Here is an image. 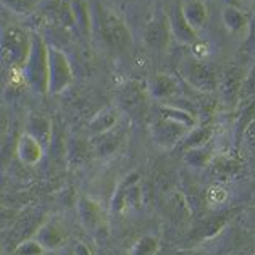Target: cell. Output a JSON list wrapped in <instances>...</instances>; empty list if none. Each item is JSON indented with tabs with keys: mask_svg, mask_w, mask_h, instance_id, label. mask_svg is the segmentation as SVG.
<instances>
[{
	"mask_svg": "<svg viewBox=\"0 0 255 255\" xmlns=\"http://www.w3.org/2000/svg\"><path fill=\"white\" fill-rule=\"evenodd\" d=\"M145 2H150V0H145Z\"/></svg>",
	"mask_w": 255,
	"mask_h": 255,
	"instance_id": "cell-34",
	"label": "cell"
},
{
	"mask_svg": "<svg viewBox=\"0 0 255 255\" xmlns=\"http://www.w3.org/2000/svg\"><path fill=\"white\" fill-rule=\"evenodd\" d=\"M76 212L81 225L87 231L96 233L104 223V210L100 204L87 196H79L76 200Z\"/></svg>",
	"mask_w": 255,
	"mask_h": 255,
	"instance_id": "cell-11",
	"label": "cell"
},
{
	"mask_svg": "<svg viewBox=\"0 0 255 255\" xmlns=\"http://www.w3.org/2000/svg\"><path fill=\"white\" fill-rule=\"evenodd\" d=\"M32 2H36V0H32Z\"/></svg>",
	"mask_w": 255,
	"mask_h": 255,
	"instance_id": "cell-35",
	"label": "cell"
},
{
	"mask_svg": "<svg viewBox=\"0 0 255 255\" xmlns=\"http://www.w3.org/2000/svg\"><path fill=\"white\" fill-rule=\"evenodd\" d=\"M243 140L244 142L252 147V149H255V122H252L249 126L246 128V131L243 134Z\"/></svg>",
	"mask_w": 255,
	"mask_h": 255,
	"instance_id": "cell-28",
	"label": "cell"
},
{
	"mask_svg": "<svg viewBox=\"0 0 255 255\" xmlns=\"http://www.w3.org/2000/svg\"><path fill=\"white\" fill-rule=\"evenodd\" d=\"M244 75L246 71L238 65H228L221 70L218 75L217 92L225 105H239V92L244 81Z\"/></svg>",
	"mask_w": 255,
	"mask_h": 255,
	"instance_id": "cell-7",
	"label": "cell"
},
{
	"mask_svg": "<svg viewBox=\"0 0 255 255\" xmlns=\"http://www.w3.org/2000/svg\"><path fill=\"white\" fill-rule=\"evenodd\" d=\"M71 81L73 71L65 53L53 47H47V91L58 94L66 89Z\"/></svg>",
	"mask_w": 255,
	"mask_h": 255,
	"instance_id": "cell-3",
	"label": "cell"
},
{
	"mask_svg": "<svg viewBox=\"0 0 255 255\" xmlns=\"http://www.w3.org/2000/svg\"><path fill=\"white\" fill-rule=\"evenodd\" d=\"M239 107H241V112L236 120V136L239 139H243L246 128L252 122H255V97L246 100L243 104H239Z\"/></svg>",
	"mask_w": 255,
	"mask_h": 255,
	"instance_id": "cell-20",
	"label": "cell"
},
{
	"mask_svg": "<svg viewBox=\"0 0 255 255\" xmlns=\"http://www.w3.org/2000/svg\"><path fill=\"white\" fill-rule=\"evenodd\" d=\"M118 118H120V115H118L117 109H112V107L104 109L99 115L94 117V120L89 123L91 136L97 137V136H102L105 132H110L113 128H115Z\"/></svg>",
	"mask_w": 255,
	"mask_h": 255,
	"instance_id": "cell-17",
	"label": "cell"
},
{
	"mask_svg": "<svg viewBox=\"0 0 255 255\" xmlns=\"http://www.w3.org/2000/svg\"><path fill=\"white\" fill-rule=\"evenodd\" d=\"M254 178H255V174H254Z\"/></svg>",
	"mask_w": 255,
	"mask_h": 255,
	"instance_id": "cell-37",
	"label": "cell"
},
{
	"mask_svg": "<svg viewBox=\"0 0 255 255\" xmlns=\"http://www.w3.org/2000/svg\"><path fill=\"white\" fill-rule=\"evenodd\" d=\"M32 238L44 247L45 252H58L65 249L66 243H68L70 233L62 220L53 217L45 220L36 230V233L32 234Z\"/></svg>",
	"mask_w": 255,
	"mask_h": 255,
	"instance_id": "cell-6",
	"label": "cell"
},
{
	"mask_svg": "<svg viewBox=\"0 0 255 255\" xmlns=\"http://www.w3.org/2000/svg\"><path fill=\"white\" fill-rule=\"evenodd\" d=\"M2 2L10 10H15L16 13H28L29 10L34 8V2L32 0H2Z\"/></svg>",
	"mask_w": 255,
	"mask_h": 255,
	"instance_id": "cell-26",
	"label": "cell"
},
{
	"mask_svg": "<svg viewBox=\"0 0 255 255\" xmlns=\"http://www.w3.org/2000/svg\"><path fill=\"white\" fill-rule=\"evenodd\" d=\"M186 255H205V254H196V252H194V254H192V252H187Z\"/></svg>",
	"mask_w": 255,
	"mask_h": 255,
	"instance_id": "cell-31",
	"label": "cell"
},
{
	"mask_svg": "<svg viewBox=\"0 0 255 255\" xmlns=\"http://www.w3.org/2000/svg\"><path fill=\"white\" fill-rule=\"evenodd\" d=\"M220 3L225 5H230V6H239V8H243V2L241 0H218Z\"/></svg>",
	"mask_w": 255,
	"mask_h": 255,
	"instance_id": "cell-30",
	"label": "cell"
},
{
	"mask_svg": "<svg viewBox=\"0 0 255 255\" xmlns=\"http://www.w3.org/2000/svg\"><path fill=\"white\" fill-rule=\"evenodd\" d=\"M243 223H244L246 228H249V230L255 231V205L249 207V209L243 213Z\"/></svg>",
	"mask_w": 255,
	"mask_h": 255,
	"instance_id": "cell-27",
	"label": "cell"
},
{
	"mask_svg": "<svg viewBox=\"0 0 255 255\" xmlns=\"http://www.w3.org/2000/svg\"><path fill=\"white\" fill-rule=\"evenodd\" d=\"M166 16H168V24H170V31H171V37L176 42L183 44V45H192L197 41L199 32H196L191 24L187 23V19L183 15V10H181V2H174L170 6V11H166Z\"/></svg>",
	"mask_w": 255,
	"mask_h": 255,
	"instance_id": "cell-8",
	"label": "cell"
},
{
	"mask_svg": "<svg viewBox=\"0 0 255 255\" xmlns=\"http://www.w3.org/2000/svg\"><path fill=\"white\" fill-rule=\"evenodd\" d=\"M45 251L34 238L24 239L15 247V255H42Z\"/></svg>",
	"mask_w": 255,
	"mask_h": 255,
	"instance_id": "cell-24",
	"label": "cell"
},
{
	"mask_svg": "<svg viewBox=\"0 0 255 255\" xmlns=\"http://www.w3.org/2000/svg\"><path fill=\"white\" fill-rule=\"evenodd\" d=\"M252 2H255V0H252Z\"/></svg>",
	"mask_w": 255,
	"mask_h": 255,
	"instance_id": "cell-36",
	"label": "cell"
},
{
	"mask_svg": "<svg viewBox=\"0 0 255 255\" xmlns=\"http://www.w3.org/2000/svg\"><path fill=\"white\" fill-rule=\"evenodd\" d=\"M213 158V153L207 149V147H197V149H191L186 152L184 162L194 170H202L209 166Z\"/></svg>",
	"mask_w": 255,
	"mask_h": 255,
	"instance_id": "cell-21",
	"label": "cell"
},
{
	"mask_svg": "<svg viewBox=\"0 0 255 255\" xmlns=\"http://www.w3.org/2000/svg\"><path fill=\"white\" fill-rule=\"evenodd\" d=\"M31 49V42L23 31L6 28L0 32V60L6 65H24Z\"/></svg>",
	"mask_w": 255,
	"mask_h": 255,
	"instance_id": "cell-2",
	"label": "cell"
},
{
	"mask_svg": "<svg viewBox=\"0 0 255 255\" xmlns=\"http://www.w3.org/2000/svg\"><path fill=\"white\" fill-rule=\"evenodd\" d=\"M71 254H73V255H94L91 247L87 246L86 243H83V241H76V243L73 244V247H71Z\"/></svg>",
	"mask_w": 255,
	"mask_h": 255,
	"instance_id": "cell-29",
	"label": "cell"
},
{
	"mask_svg": "<svg viewBox=\"0 0 255 255\" xmlns=\"http://www.w3.org/2000/svg\"><path fill=\"white\" fill-rule=\"evenodd\" d=\"M158 238L152 236V234H144L132 246L129 255H155L158 252Z\"/></svg>",
	"mask_w": 255,
	"mask_h": 255,
	"instance_id": "cell-22",
	"label": "cell"
},
{
	"mask_svg": "<svg viewBox=\"0 0 255 255\" xmlns=\"http://www.w3.org/2000/svg\"><path fill=\"white\" fill-rule=\"evenodd\" d=\"M105 36L118 52H129L132 49V34L125 21L117 15L107 13L105 16Z\"/></svg>",
	"mask_w": 255,
	"mask_h": 255,
	"instance_id": "cell-10",
	"label": "cell"
},
{
	"mask_svg": "<svg viewBox=\"0 0 255 255\" xmlns=\"http://www.w3.org/2000/svg\"><path fill=\"white\" fill-rule=\"evenodd\" d=\"M251 16H247L243 8L239 6H230L225 5L221 10V21H223L226 31L233 36H243L246 34L247 26H249Z\"/></svg>",
	"mask_w": 255,
	"mask_h": 255,
	"instance_id": "cell-14",
	"label": "cell"
},
{
	"mask_svg": "<svg viewBox=\"0 0 255 255\" xmlns=\"http://www.w3.org/2000/svg\"><path fill=\"white\" fill-rule=\"evenodd\" d=\"M186 131L187 129L184 126L163 117H160V120L152 125V137L163 149H171L179 140H183Z\"/></svg>",
	"mask_w": 255,
	"mask_h": 255,
	"instance_id": "cell-9",
	"label": "cell"
},
{
	"mask_svg": "<svg viewBox=\"0 0 255 255\" xmlns=\"http://www.w3.org/2000/svg\"><path fill=\"white\" fill-rule=\"evenodd\" d=\"M243 47L246 49V52L254 53L255 55V15H252L249 19V26H247V31L244 34Z\"/></svg>",
	"mask_w": 255,
	"mask_h": 255,
	"instance_id": "cell-25",
	"label": "cell"
},
{
	"mask_svg": "<svg viewBox=\"0 0 255 255\" xmlns=\"http://www.w3.org/2000/svg\"><path fill=\"white\" fill-rule=\"evenodd\" d=\"M24 76L36 92L47 91V47L39 37L31 41V49L24 62Z\"/></svg>",
	"mask_w": 255,
	"mask_h": 255,
	"instance_id": "cell-1",
	"label": "cell"
},
{
	"mask_svg": "<svg viewBox=\"0 0 255 255\" xmlns=\"http://www.w3.org/2000/svg\"><path fill=\"white\" fill-rule=\"evenodd\" d=\"M184 79L189 83L191 87H194L199 92L212 94L217 92L218 86V73L210 63L204 62V60H191L184 65L183 70Z\"/></svg>",
	"mask_w": 255,
	"mask_h": 255,
	"instance_id": "cell-4",
	"label": "cell"
},
{
	"mask_svg": "<svg viewBox=\"0 0 255 255\" xmlns=\"http://www.w3.org/2000/svg\"><path fill=\"white\" fill-rule=\"evenodd\" d=\"M181 10H183L184 18L194 31L200 32L204 29L207 19H209V8H207L204 0H183Z\"/></svg>",
	"mask_w": 255,
	"mask_h": 255,
	"instance_id": "cell-15",
	"label": "cell"
},
{
	"mask_svg": "<svg viewBox=\"0 0 255 255\" xmlns=\"http://www.w3.org/2000/svg\"><path fill=\"white\" fill-rule=\"evenodd\" d=\"M171 31L168 24L166 11H157L142 29V42L149 50L163 52L168 49L171 41Z\"/></svg>",
	"mask_w": 255,
	"mask_h": 255,
	"instance_id": "cell-5",
	"label": "cell"
},
{
	"mask_svg": "<svg viewBox=\"0 0 255 255\" xmlns=\"http://www.w3.org/2000/svg\"><path fill=\"white\" fill-rule=\"evenodd\" d=\"M31 134L32 137H36L39 142H41L45 150L50 147V139H52V123L49 118H44V117H29L28 122H26V131Z\"/></svg>",
	"mask_w": 255,
	"mask_h": 255,
	"instance_id": "cell-16",
	"label": "cell"
},
{
	"mask_svg": "<svg viewBox=\"0 0 255 255\" xmlns=\"http://www.w3.org/2000/svg\"><path fill=\"white\" fill-rule=\"evenodd\" d=\"M0 252H2V244H0Z\"/></svg>",
	"mask_w": 255,
	"mask_h": 255,
	"instance_id": "cell-33",
	"label": "cell"
},
{
	"mask_svg": "<svg viewBox=\"0 0 255 255\" xmlns=\"http://www.w3.org/2000/svg\"><path fill=\"white\" fill-rule=\"evenodd\" d=\"M147 92H149V96L153 100L162 104L176 96L179 92V86H178V81L171 75L157 73V75H153L149 79V83H147Z\"/></svg>",
	"mask_w": 255,
	"mask_h": 255,
	"instance_id": "cell-13",
	"label": "cell"
},
{
	"mask_svg": "<svg viewBox=\"0 0 255 255\" xmlns=\"http://www.w3.org/2000/svg\"><path fill=\"white\" fill-rule=\"evenodd\" d=\"M252 97H255V62L244 75V81L239 92V104H243Z\"/></svg>",
	"mask_w": 255,
	"mask_h": 255,
	"instance_id": "cell-23",
	"label": "cell"
},
{
	"mask_svg": "<svg viewBox=\"0 0 255 255\" xmlns=\"http://www.w3.org/2000/svg\"><path fill=\"white\" fill-rule=\"evenodd\" d=\"M233 199V191L225 183H215L205 192V202L210 209H223Z\"/></svg>",
	"mask_w": 255,
	"mask_h": 255,
	"instance_id": "cell-18",
	"label": "cell"
},
{
	"mask_svg": "<svg viewBox=\"0 0 255 255\" xmlns=\"http://www.w3.org/2000/svg\"><path fill=\"white\" fill-rule=\"evenodd\" d=\"M42 255H52V252H44Z\"/></svg>",
	"mask_w": 255,
	"mask_h": 255,
	"instance_id": "cell-32",
	"label": "cell"
},
{
	"mask_svg": "<svg viewBox=\"0 0 255 255\" xmlns=\"http://www.w3.org/2000/svg\"><path fill=\"white\" fill-rule=\"evenodd\" d=\"M212 136H213V128L212 126H196L194 129H191L183 137L184 147L187 150L197 149V147H205L207 142L212 139Z\"/></svg>",
	"mask_w": 255,
	"mask_h": 255,
	"instance_id": "cell-19",
	"label": "cell"
},
{
	"mask_svg": "<svg viewBox=\"0 0 255 255\" xmlns=\"http://www.w3.org/2000/svg\"><path fill=\"white\" fill-rule=\"evenodd\" d=\"M16 157L26 166H36L45 155V147L31 134L23 132L16 140Z\"/></svg>",
	"mask_w": 255,
	"mask_h": 255,
	"instance_id": "cell-12",
	"label": "cell"
}]
</instances>
